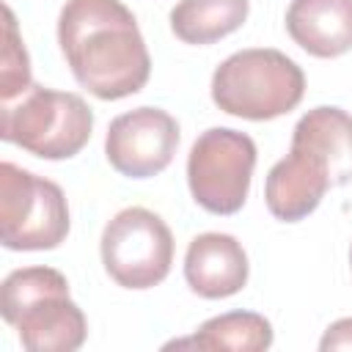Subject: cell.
<instances>
[{"instance_id":"obj_1","label":"cell","mask_w":352,"mask_h":352,"mask_svg":"<svg viewBox=\"0 0 352 352\" xmlns=\"http://www.w3.org/2000/svg\"><path fill=\"white\" fill-rule=\"evenodd\" d=\"M58 44L74 80L96 99L116 102L148 82V50L135 14L121 0H66Z\"/></svg>"},{"instance_id":"obj_2","label":"cell","mask_w":352,"mask_h":352,"mask_svg":"<svg viewBox=\"0 0 352 352\" xmlns=\"http://www.w3.org/2000/svg\"><path fill=\"white\" fill-rule=\"evenodd\" d=\"M352 182V116L341 107L308 110L292 132V151L278 160L264 184L272 217L297 223L308 217L330 187Z\"/></svg>"},{"instance_id":"obj_3","label":"cell","mask_w":352,"mask_h":352,"mask_svg":"<svg viewBox=\"0 0 352 352\" xmlns=\"http://www.w3.org/2000/svg\"><path fill=\"white\" fill-rule=\"evenodd\" d=\"M0 311L30 352H74L85 344V316L69 297V280L52 267H22L6 275Z\"/></svg>"},{"instance_id":"obj_4","label":"cell","mask_w":352,"mask_h":352,"mask_svg":"<svg viewBox=\"0 0 352 352\" xmlns=\"http://www.w3.org/2000/svg\"><path fill=\"white\" fill-rule=\"evenodd\" d=\"M305 74L280 50L253 47L228 55L212 74V102L236 118L270 121L302 102Z\"/></svg>"},{"instance_id":"obj_5","label":"cell","mask_w":352,"mask_h":352,"mask_svg":"<svg viewBox=\"0 0 352 352\" xmlns=\"http://www.w3.org/2000/svg\"><path fill=\"white\" fill-rule=\"evenodd\" d=\"M91 132L94 110L72 91L30 85L0 107V138L41 160H69L80 154Z\"/></svg>"},{"instance_id":"obj_6","label":"cell","mask_w":352,"mask_h":352,"mask_svg":"<svg viewBox=\"0 0 352 352\" xmlns=\"http://www.w3.org/2000/svg\"><path fill=\"white\" fill-rule=\"evenodd\" d=\"M69 234L63 190L14 162L0 165V242L8 250H52Z\"/></svg>"},{"instance_id":"obj_7","label":"cell","mask_w":352,"mask_h":352,"mask_svg":"<svg viewBox=\"0 0 352 352\" xmlns=\"http://www.w3.org/2000/svg\"><path fill=\"white\" fill-rule=\"evenodd\" d=\"M256 143L250 135L212 126L198 135L187 157V184L198 206L212 214H236L250 190Z\"/></svg>"},{"instance_id":"obj_8","label":"cell","mask_w":352,"mask_h":352,"mask_svg":"<svg viewBox=\"0 0 352 352\" xmlns=\"http://www.w3.org/2000/svg\"><path fill=\"white\" fill-rule=\"evenodd\" d=\"M99 253L107 275L118 286L151 289L170 272L173 234L151 209L129 206L104 226Z\"/></svg>"},{"instance_id":"obj_9","label":"cell","mask_w":352,"mask_h":352,"mask_svg":"<svg viewBox=\"0 0 352 352\" xmlns=\"http://www.w3.org/2000/svg\"><path fill=\"white\" fill-rule=\"evenodd\" d=\"M179 146V124L160 107H135L110 121L104 138L107 162L129 179L162 173Z\"/></svg>"},{"instance_id":"obj_10","label":"cell","mask_w":352,"mask_h":352,"mask_svg":"<svg viewBox=\"0 0 352 352\" xmlns=\"http://www.w3.org/2000/svg\"><path fill=\"white\" fill-rule=\"evenodd\" d=\"M248 253L231 236L220 231L198 234L184 253V280L206 300H223L248 283Z\"/></svg>"},{"instance_id":"obj_11","label":"cell","mask_w":352,"mask_h":352,"mask_svg":"<svg viewBox=\"0 0 352 352\" xmlns=\"http://www.w3.org/2000/svg\"><path fill=\"white\" fill-rule=\"evenodd\" d=\"M286 30L314 58H338L352 50V0H292Z\"/></svg>"},{"instance_id":"obj_12","label":"cell","mask_w":352,"mask_h":352,"mask_svg":"<svg viewBox=\"0 0 352 352\" xmlns=\"http://www.w3.org/2000/svg\"><path fill=\"white\" fill-rule=\"evenodd\" d=\"M250 0H179L170 11V30L184 44H214L239 30Z\"/></svg>"},{"instance_id":"obj_13","label":"cell","mask_w":352,"mask_h":352,"mask_svg":"<svg viewBox=\"0 0 352 352\" xmlns=\"http://www.w3.org/2000/svg\"><path fill=\"white\" fill-rule=\"evenodd\" d=\"M272 344V324L253 311H231L206 319L192 338L173 341L170 346L198 349H231V352H264Z\"/></svg>"},{"instance_id":"obj_14","label":"cell","mask_w":352,"mask_h":352,"mask_svg":"<svg viewBox=\"0 0 352 352\" xmlns=\"http://www.w3.org/2000/svg\"><path fill=\"white\" fill-rule=\"evenodd\" d=\"M3 58H0V99L11 102L19 94H25L33 80H30V58L25 50V41L16 30V19L14 11L8 6H3Z\"/></svg>"},{"instance_id":"obj_15","label":"cell","mask_w":352,"mask_h":352,"mask_svg":"<svg viewBox=\"0 0 352 352\" xmlns=\"http://www.w3.org/2000/svg\"><path fill=\"white\" fill-rule=\"evenodd\" d=\"M319 349L322 352H330V349H352V319H338L327 327V333L322 336L319 341Z\"/></svg>"},{"instance_id":"obj_16","label":"cell","mask_w":352,"mask_h":352,"mask_svg":"<svg viewBox=\"0 0 352 352\" xmlns=\"http://www.w3.org/2000/svg\"><path fill=\"white\" fill-rule=\"evenodd\" d=\"M349 264H352V250H349Z\"/></svg>"}]
</instances>
